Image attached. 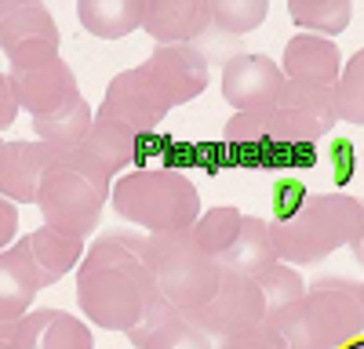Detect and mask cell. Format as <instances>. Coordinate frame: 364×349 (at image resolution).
<instances>
[{"instance_id":"27","label":"cell","mask_w":364,"mask_h":349,"mask_svg":"<svg viewBox=\"0 0 364 349\" xmlns=\"http://www.w3.org/2000/svg\"><path fill=\"white\" fill-rule=\"evenodd\" d=\"M269 15L266 0H211V22L219 33L245 37L252 29H259Z\"/></svg>"},{"instance_id":"20","label":"cell","mask_w":364,"mask_h":349,"mask_svg":"<svg viewBox=\"0 0 364 349\" xmlns=\"http://www.w3.org/2000/svg\"><path fill=\"white\" fill-rule=\"evenodd\" d=\"M277 262H281V251H277V240H273L269 218L245 215L240 237H237L233 248L219 258V266H223L226 273H240V277L259 280L262 273H269L273 266H277Z\"/></svg>"},{"instance_id":"16","label":"cell","mask_w":364,"mask_h":349,"mask_svg":"<svg viewBox=\"0 0 364 349\" xmlns=\"http://www.w3.org/2000/svg\"><path fill=\"white\" fill-rule=\"evenodd\" d=\"M48 287V277L41 273L29 240H15L11 248H4V262H0V316L4 324H15L18 316L33 313V299L37 291Z\"/></svg>"},{"instance_id":"35","label":"cell","mask_w":364,"mask_h":349,"mask_svg":"<svg viewBox=\"0 0 364 349\" xmlns=\"http://www.w3.org/2000/svg\"><path fill=\"white\" fill-rule=\"evenodd\" d=\"M353 251H357V262H360V266H364V233H360V240L353 244Z\"/></svg>"},{"instance_id":"5","label":"cell","mask_w":364,"mask_h":349,"mask_svg":"<svg viewBox=\"0 0 364 349\" xmlns=\"http://www.w3.org/2000/svg\"><path fill=\"white\" fill-rule=\"evenodd\" d=\"M146 266L157 280V291L178 306L182 313H193L219 291L223 266L215 255H208L186 233H146Z\"/></svg>"},{"instance_id":"28","label":"cell","mask_w":364,"mask_h":349,"mask_svg":"<svg viewBox=\"0 0 364 349\" xmlns=\"http://www.w3.org/2000/svg\"><path fill=\"white\" fill-rule=\"evenodd\" d=\"M336 116L346 124H364V48L343 66L336 84Z\"/></svg>"},{"instance_id":"15","label":"cell","mask_w":364,"mask_h":349,"mask_svg":"<svg viewBox=\"0 0 364 349\" xmlns=\"http://www.w3.org/2000/svg\"><path fill=\"white\" fill-rule=\"evenodd\" d=\"M63 160V150H55L48 142H4L0 150V186L4 196L15 204H37L44 174Z\"/></svg>"},{"instance_id":"34","label":"cell","mask_w":364,"mask_h":349,"mask_svg":"<svg viewBox=\"0 0 364 349\" xmlns=\"http://www.w3.org/2000/svg\"><path fill=\"white\" fill-rule=\"evenodd\" d=\"M0 237H4L8 248L18 237V211H15V200H8V196H4V233H0Z\"/></svg>"},{"instance_id":"10","label":"cell","mask_w":364,"mask_h":349,"mask_svg":"<svg viewBox=\"0 0 364 349\" xmlns=\"http://www.w3.org/2000/svg\"><path fill=\"white\" fill-rule=\"evenodd\" d=\"M168 109H171V102L161 95V87L149 80V73L142 66H135V70H124L109 80L99 116L128 128L132 135H154L161 128V121L168 116Z\"/></svg>"},{"instance_id":"23","label":"cell","mask_w":364,"mask_h":349,"mask_svg":"<svg viewBox=\"0 0 364 349\" xmlns=\"http://www.w3.org/2000/svg\"><path fill=\"white\" fill-rule=\"evenodd\" d=\"M95 116H99V113L91 109V102H87L84 95H73L66 106H58L55 113L37 116L33 131H37L41 142H48V145H55V150L70 153V150H77V145L91 135V128H95Z\"/></svg>"},{"instance_id":"26","label":"cell","mask_w":364,"mask_h":349,"mask_svg":"<svg viewBox=\"0 0 364 349\" xmlns=\"http://www.w3.org/2000/svg\"><path fill=\"white\" fill-rule=\"evenodd\" d=\"M240 226H245V211H237L233 204H223V208H211V211H204V215L197 218V226L190 229V237H193L208 255L223 258V255L233 248V240L240 237Z\"/></svg>"},{"instance_id":"4","label":"cell","mask_w":364,"mask_h":349,"mask_svg":"<svg viewBox=\"0 0 364 349\" xmlns=\"http://www.w3.org/2000/svg\"><path fill=\"white\" fill-rule=\"evenodd\" d=\"M113 211L142 226L146 233H186L197 226L200 193L182 171L146 167L135 174H120L113 182Z\"/></svg>"},{"instance_id":"14","label":"cell","mask_w":364,"mask_h":349,"mask_svg":"<svg viewBox=\"0 0 364 349\" xmlns=\"http://www.w3.org/2000/svg\"><path fill=\"white\" fill-rule=\"evenodd\" d=\"M135 142H139V135H132L128 128L106 121V116H95L91 135L77 145V150L63 153V160L70 167H77L80 174H87V179L109 186L113 174H120L135 160Z\"/></svg>"},{"instance_id":"12","label":"cell","mask_w":364,"mask_h":349,"mask_svg":"<svg viewBox=\"0 0 364 349\" xmlns=\"http://www.w3.org/2000/svg\"><path fill=\"white\" fill-rule=\"evenodd\" d=\"M0 349H95V338L66 309H33L15 324H0Z\"/></svg>"},{"instance_id":"37","label":"cell","mask_w":364,"mask_h":349,"mask_svg":"<svg viewBox=\"0 0 364 349\" xmlns=\"http://www.w3.org/2000/svg\"><path fill=\"white\" fill-rule=\"evenodd\" d=\"M360 284H364V280H360Z\"/></svg>"},{"instance_id":"9","label":"cell","mask_w":364,"mask_h":349,"mask_svg":"<svg viewBox=\"0 0 364 349\" xmlns=\"http://www.w3.org/2000/svg\"><path fill=\"white\" fill-rule=\"evenodd\" d=\"M266 295L259 280L252 277H240V273H226L219 280V291L211 295V302H204L200 309L186 313L193 324L211 335V338H233V335H245L259 324H266Z\"/></svg>"},{"instance_id":"36","label":"cell","mask_w":364,"mask_h":349,"mask_svg":"<svg viewBox=\"0 0 364 349\" xmlns=\"http://www.w3.org/2000/svg\"><path fill=\"white\" fill-rule=\"evenodd\" d=\"M343 349H364V335H360V338H353V342H350V345H343Z\"/></svg>"},{"instance_id":"17","label":"cell","mask_w":364,"mask_h":349,"mask_svg":"<svg viewBox=\"0 0 364 349\" xmlns=\"http://www.w3.org/2000/svg\"><path fill=\"white\" fill-rule=\"evenodd\" d=\"M142 29L157 44H193L208 29H215L211 0H146Z\"/></svg>"},{"instance_id":"18","label":"cell","mask_w":364,"mask_h":349,"mask_svg":"<svg viewBox=\"0 0 364 349\" xmlns=\"http://www.w3.org/2000/svg\"><path fill=\"white\" fill-rule=\"evenodd\" d=\"M284 77L295 84H317V87H336L343 77V55L336 40H324L314 33H295L284 44Z\"/></svg>"},{"instance_id":"29","label":"cell","mask_w":364,"mask_h":349,"mask_svg":"<svg viewBox=\"0 0 364 349\" xmlns=\"http://www.w3.org/2000/svg\"><path fill=\"white\" fill-rule=\"evenodd\" d=\"M259 287H262V295H266V309H284L291 302H299L302 295H306V280H302V273L295 266H288V262H277L269 273L259 277Z\"/></svg>"},{"instance_id":"1","label":"cell","mask_w":364,"mask_h":349,"mask_svg":"<svg viewBox=\"0 0 364 349\" xmlns=\"http://www.w3.org/2000/svg\"><path fill=\"white\" fill-rule=\"evenodd\" d=\"M157 295V280L146 266V237L102 233L87 248L77 270V302L95 328L128 335Z\"/></svg>"},{"instance_id":"6","label":"cell","mask_w":364,"mask_h":349,"mask_svg":"<svg viewBox=\"0 0 364 349\" xmlns=\"http://www.w3.org/2000/svg\"><path fill=\"white\" fill-rule=\"evenodd\" d=\"M109 196H113L109 186L87 179V174H80L66 160H58L44 174V186H41V196H37V211H41L44 226L73 233V237H87V233H95Z\"/></svg>"},{"instance_id":"33","label":"cell","mask_w":364,"mask_h":349,"mask_svg":"<svg viewBox=\"0 0 364 349\" xmlns=\"http://www.w3.org/2000/svg\"><path fill=\"white\" fill-rule=\"evenodd\" d=\"M168 349H215V345H211V335H204L197 324H193V320H190V328L186 331H182Z\"/></svg>"},{"instance_id":"24","label":"cell","mask_w":364,"mask_h":349,"mask_svg":"<svg viewBox=\"0 0 364 349\" xmlns=\"http://www.w3.org/2000/svg\"><path fill=\"white\" fill-rule=\"evenodd\" d=\"M186 328H190V316L178 306H171L164 295H157L149 302V309L142 313V320L128 331V338L135 349H168Z\"/></svg>"},{"instance_id":"21","label":"cell","mask_w":364,"mask_h":349,"mask_svg":"<svg viewBox=\"0 0 364 349\" xmlns=\"http://www.w3.org/2000/svg\"><path fill=\"white\" fill-rule=\"evenodd\" d=\"M77 18L91 37L124 40L146 22V0H80Z\"/></svg>"},{"instance_id":"25","label":"cell","mask_w":364,"mask_h":349,"mask_svg":"<svg viewBox=\"0 0 364 349\" xmlns=\"http://www.w3.org/2000/svg\"><path fill=\"white\" fill-rule=\"evenodd\" d=\"M291 22L302 29V33H314V37H339L343 29L353 18V4L350 0H291L288 4Z\"/></svg>"},{"instance_id":"7","label":"cell","mask_w":364,"mask_h":349,"mask_svg":"<svg viewBox=\"0 0 364 349\" xmlns=\"http://www.w3.org/2000/svg\"><path fill=\"white\" fill-rule=\"evenodd\" d=\"M58 22L51 11L33 0H8L0 11V51H4V70L11 73H29L41 70L58 58Z\"/></svg>"},{"instance_id":"22","label":"cell","mask_w":364,"mask_h":349,"mask_svg":"<svg viewBox=\"0 0 364 349\" xmlns=\"http://www.w3.org/2000/svg\"><path fill=\"white\" fill-rule=\"evenodd\" d=\"M26 240H29V251H33L41 273L48 277V284H58L66 273L80 270V262L87 255L84 237H73V233H63L55 226H41L33 233H26Z\"/></svg>"},{"instance_id":"11","label":"cell","mask_w":364,"mask_h":349,"mask_svg":"<svg viewBox=\"0 0 364 349\" xmlns=\"http://www.w3.org/2000/svg\"><path fill=\"white\" fill-rule=\"evenodd\" d=\"M142 70L161 87V95L171 102V109L200 99L211 77L208 55L197 44H157L142 62Z\"/></svg>"},{"instance_id":"30","label":"cell","mask_w":364,"mask_h":349,"mask_svg":"<svg viewBox=\"0 0 364 349\" xmlns=\"http://www.w3.org/2000/svg\"><path fill=\"white\" fill-rule=\"evenodd\" d=\"M226 142L233 145H259V142H269L273 135V116L269 109H252V113H233L226 128H223Z\"/></svg>"},{"instance_id":"31","label":"cell","mask_w":364,"mask_h":349,"mask_svg":"<svg viewBox=\"0 0 364 349\" xmlns=\"http://www.w3.org/2000/svg\"><path fill=\"white\" fill-rule=\"evenodd\" d=\"M215 349H288V345H284V338L273 331L269 324H259V328H252V331H245V335L223 338Z\"/></svg>"},{"instance_id":"19","label":"cell","mask_w":364,"mask_h":349,"mask_svg":"<svg viewBox=\"0 0 364 349\" xmlns=\"http://www.w3.org/2000/svg\"><path fill=\"white\" fill-rule=\"evenodd\" d=\"M18 77V95H22V109L33 116H48L58 106H66L73 95H80L77 87V73L70 70V62L55 58V62L29 70V73H15Z\"/></svg>"},{"instance_id":"13","label":"cell","mask_w":364,"mask_h":349,"mask_svg":"<svg viewBox=\"0 0 364 349\" xmlns=\"http://www.w3.org/2000/svg\"><path fill=\"white\" fill-rule=\"evenodd\" d=\"M284 87H288V77L269 55H237L223 66V99L237 113L277 106Z\"/></svg>"},{"instance_id":"3","label":"cell","mask_w":364,"mask_h":349,"mask_svg":"<svg viewBox=\"0 0 364 349\" xmlns=\"http://www.w3.org/2000/svg\"><path fill=\"white\" fill-rule=\"evenodd\" d=\"M281 262L314 266L339 248H353L364 233V204L350 193H310L291 211L269 218Z\"/></svg>"},{"instance_id":"2","label":"cell","mask_w":364,"mask_h":349,"mask_svg":"<svg viewBox=\"0 0 364 349\" xmlns=\"http://www.w3.org/2000/svg\"><path fill=\"white\" fill-rule=\"evenodd\" d=\"M288 349H343L364 335V284L346 277L317 280L299 302L266 313Z\"/></svg>"},{"instance_id":"32","label":"cell","mask_w":364,"mask_h":349,"mask_svg":"<svg viewBox=\"0 0 364 349\" xmlns=\"http://www.w3.org/2000/svg\"><path fill=\"white\" fill-rule=\"evenodd\" d=\"M0 99H4V116H0V121L15 124V116L22 109V95H18V77L11 70H4V77H0Z\"/></svg>"},{"instance_id":"8","label":"cell","mask_w":364,"mask_h":349,"mask_svg":"<svg viewBox=\"0 0 364 349\" xmlns=\"http://www.w3.org/2000/svg\"><path fill=\"white\" fill-rule=\"evenodd\" d=\"M269 116H273L269 142H277V145H310V142L324 138L339 121L336 116V87L288 80L277 106H269Z\"/></svg>"}]
</instances>
